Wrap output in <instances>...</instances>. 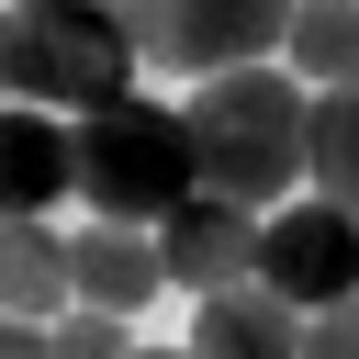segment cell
I'll return each mask as SVG.
<instances>
[{
	"instance_id": "6da1fadb",
	"label": "cell",
	"mask_w": 359,
	"mask_h": 359,
	"mask_svg": "<svg viewBox=\"0 0 359 359\" xmlns=\"http://www.w3.org/2000/svg\"><path fill=\"white\" fill-rule=\"evenodd\" d=\"M180 123H191V168H202V191H224V202H247V213H280V202L303 191V123H314V90H303L280 56L224 67V79H191Z\"/></svg>"
},
{
	"instance_id": "7a4b0ae2",
	"label": "cell",
	"mask_w": 359,
	"mask_h": 359,
	"mask_svg": "<svg viewBox=\"0 0 359 359\" xmlns=\"http://www.w3.org/2000/svg\"><path fill=\"white\" fill-rule=\"evenodd\" d=\"M67 157H79L90 224H146V236H157V224L202 191L191 123H180V101H157V90H123V101L79 112V123H67Z\"/></svg>"
},
{
	"instance_id": "3957f363",
	"label": "cell",
	"mask_w": 359,
	"mask_h": 359,
	"mask_svg": "<svg viewBox=\"0 0 359 359\" xmlns=\"http://www.w3.org/2000/svg\"><path fill=\"white\" fill-rule=\"evenodd\" d=\"M135 34L112 0H0V90L34 112H101L135 90Z\"/></svg>"
},
{
	"instance_id": "277c9868",
	"label": "cell",
	"mask_w": 359,
	"mask_h": 359,
	"mask_svg": "<svg viewBox=\"0 0 359 359\" xmlns=\"http://www.w3.org/2000/svg\"><path fill=\"white\" fill-rule=\"evenodd\" d=\"M112 11L157 79H224V67L280 56L292 34V0H112Z\"/></svg>"
},
{
	"instance_id": "5b68a950",
	"label": "cell",
	"mask_w": 359,
	"mask_h": 359,
	"mask_svg": "<svg viewBox=\"0 0 359 359\" xmlns=\"http://www.w3.org/2000/svg\"><path fill=\"white\" fill-rule=\"evenodd\" d=\"M258 280H269L280 303H303V314L348 303V292H359V213L325 202V191H292V202L258 224Z\"/></svg>"
},
{
	"instance_id": "8992f818",
	"label": "cell",
	"mask_w": 359,
	"mask_h": 359,
	"mask_svg": "<svg viewBox=\"0 0 359 359\" xmlns=\"http://www.w3.org/2000/svg\"><path fill=\"white\" fill-rule=\"evenodd\" d=\"M258 224H269V213H247V202H224V191H191V202L157 224V258H168V280L202 303V292L258 280Z\"/></svg>"
},
{
	"instance_id": "52a82bcc",
	"label": "cell",
	"mask_w": 359,
	"mask_h": 359,
	"mask_svg": "<svg viewBox=\"0 0 359 359\" xmlns=\"http://www.w3.org/2000/svg\"><path fill=\"white\" fill-rule=\"evenodd\" d=\"M56 202H79V157H67V112L0 101V224H45Z\"/></svg>"
},
{
	"instance_id": "ba28073f",
	"label": "cell",
	"mask_w": 359,
	"mask_h": 359,
	"mask_svg": "<svg viewBox=\"0 0 359 359\" xmlns=\"http://www.w3.org/2000/svg\"><path fill=\"white\" fill-rule=\"evenodd\" d=\"M191 359H303V303H280L269 280L202 292V314H191Z\"/></svg>"
},
{
	"instance_id": "9c48e42d",
	"label": "cell",
	"mask_w": 359,
	"mask_h": 359,
	"mask_svg": "<svg viewBox=\"0 0 359 359\" xmlns=\"http://www.w3.org/2000/svg\"><path fill=\"white\" fill-rule=\"evenodd\" d=\"M67 269H79V303H101V314H146V303L168 292V258H157L146 224H90V236H67Z\"/></svg>"
},
{
	"instance_id": "30bf717a",
	"label": "cell",
	"mask_w": 359,
	"mask_h": 359,
	"mask_svg": "<svg viewBox=\"0 0 359 359\" xmlns=\"http://www.w3.org/2000/svg\"><path fill=\"white\" fill-rule=\"evenodd\" d=\"M67 303H79L67 236H56V224H0V314H22V325H56Z\"/></svg>"
},
{
	"instance_id": "8fae6325",
	"label": "cell",
	"mask_w": 359,
	"mask_h": 359,
	"mask_svg": "<svg viewBox=\"0 0 359 359\" xmlns=\"http://www.w3.org/2000/svg\"><path fill=\"white\" fill-rule=\"evenodd\" d=\"M280 67H292L303 90H348V79H359V0H292Z\"/></svg>"
},
{
	"instance_id": "7c38bea8",
	"label": "cell",
	"mask_w": 359,
	"mask_h": 359,
	"mask_svg": "<svg viewBox=\"0 0 359 359\" xmlns=\"http://www.w3.org/2000/svg\"><path fill=\"white\" fill-rule=\"evenodd\" d=\"M303 191H325V202L359 213V79H348V90H314V123H303Z\"/></svg>"
},
{
	"instance_id": "4fadbf2b",
	"label": "cell",
	"mask_w": 359,
	"mask_h": 359,
	"mask_svg": "<svg viewBox=\"0 0 359 359\" xmlns=\"http://www.w3.org/2000/svg\"><path fill=\"white\" fill-rule=\"evenodd\" d=\"M45 348H56V359H135V314H101V303H67V314L45 325Z\"/></svg>"
},
{
	"instance_id": "5bb4252c",
	"label": "cell",
	"mask_w": 359,
	"mask_h": 359,
	"mask_svg": "<svg viewBox=\"0 0 359 359\" xmlns=\"http://www.w3.org/2000/svg\"><path fill=\"white\" fill-rule=\"evenodd\" d=\"M303 359H359V292L325 303V314H303Z\"/></svg>"
},
{
	"instance_id": "9a60e30c",
	"label": "cell",
	"mask_w": 359,
	"mask_h": 359,
	"mask_svg": "<svg viewBox=\"0 0 359 359\" xmlns=\"http://www.w3.org/2000/svg\"><path fill=\"white\" fill-rule=\"evenodd\" d=\"M0 359H56V348H45V325H22V314H0Z\"/></svg>"
},
{
	"instance_id": "2e32d148",
	"label": "cell",
	"mask_w": 359,
	"mask_h": 359,
	"mask_svg": "<svg viewBox=\"0 0 359 359\" xmlns=\"http://www.w3.org/2000/svg\"><path fill=\"white\" fill-rule=\"evenodd\" d=\"M135 359H191V348H135Z\"/></svg>"
},
{
	"instance_id": "e0dca14e",
	"label": "cell",
	"mask_w": 359,
	"mask_h": 359,
	"mask_svg": "<svg viewBox=\"0 0 359 359\" xmlns=\"http://www.w3.org/2000/svg\"><path fill=\"white\" fill-rule=\"evenodd\" d=\"M0 101H11V90H0Z\"/></svg>"
}]
</instances>
